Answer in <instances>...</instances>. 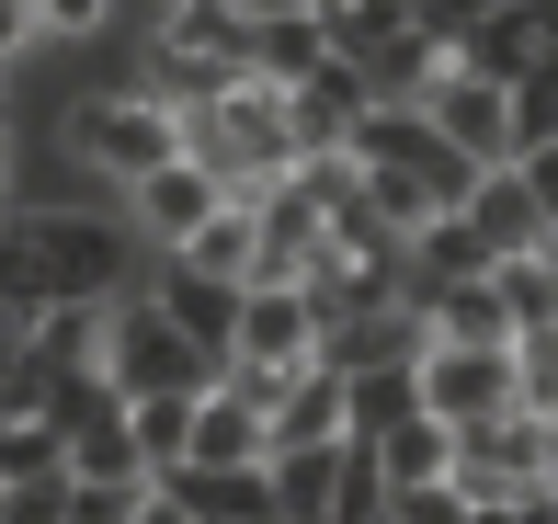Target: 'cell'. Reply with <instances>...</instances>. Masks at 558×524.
<instances>
[{"mask_svg":"<svg viewBox=\"0 0 558 524\" xmlns=\"http://www.w3.org/2000/svg\"><path fill=\"white\" fill-rule=\"evenodd\" d=\"M183 148L217 171L228 194H263L274 171L308 160V148H296V114H286V81H263V69H251V81H228L217 103H194V114H183Z\"/></svg>","mask_w":558,"mask_h":524,"instance_id":"6da1fadb","label":"cell"},{"mask_svg":"<svg viewBox=\"0 0 558 524\" xmlns=\"http://www.w3.org/2000/svg\"><path fill=\"white\" fill-rule=\"evenodd\" d=\"M58 137H69V160H81L104 194H125L160 160H183V103H160L148 81H114V92H81V103L58 114Z\"/></svg>","mask_w":558,"mask_h":524,"instance_id":"7a4b0ae2","label":"cell"},{"mask_svg":"<svg viewBox=\"0 0 558 524\" xmlns=\"http://www.w3.org/2000/svg\"><path fill=\"white\" fill-rule=\"evenodd\" d=\"M104 365H114L125 399H206V388L228 377V354H206V342H194L148 285L114 296V342H104Z\"/></svg>","mask_w":558,"mask_h":524,"instance_id":"3957f363","label":"cell"},{"mask_svg":"<svg viewBox=\"0 0 558 524\" xmlns=\"http://www.w3.org/2000/svg\"><path fill=\"white\" fill-rule=\"evenodd\" d=\"M296 365H319V308H308V285H240V331H228V377H240L251 399H286Z\"/></svg>","mask_w":558,"mask_h":524,"instance_id":"277c9868","label":"cell"},{"mask_svg":"<svg viewBox=\"0 0 558 524\" xmlns=\"http://www.w3.org/2000/svg\"><path fill=\"white\" fill-rule=\"evenodd\" d=\"M456 479H468V502H513V490H547L558 456H547V411H490L456 434Z\"/></svg>","mask_w":558,"mask_h":524,"instance_id":"5b68a950","label":"cell"},{"mask_svg":"<svg viewBox=\"0 0 558 524\" xmlns=\"http://www.w3.org/2000/svg\"><path fill=\"white\" fill-rule=\"evenodd\" d=\"M422 411H445L456 434H468V422H490V411H524L513 342H434V354H422Z\"/></svg>","mask_w":558,"mask_h":524,"instance_id":"8992f818","label":"cell"},{"mask_svg":"<svg viewBox=\"0 0 558 524\" xmlns=\"http://www.w3.org/2000/svg\"><path fill=\"white\" fill-rule=\"evenodd\" d=\"M376 103H388V92H376V69H365V58H319L308 81L286 92L296 148H308V160H353V126H365Z\"/></svg>","mask_w":558,"mask_h":524,"instance_id":"52a82bcc","label":"cell"},{"mask_svg":"<svg viewBox=\"0 0 558 524\" xmlns=\"http://www.w3.org/2000/svg\"><path fill=\"white\" fill-rule=\"evenodd\" d=\"M114 206H125V229H137L148 252H183V240H194V229H206V217L228 206V183H217V171H206V160L183 148V160H160L148 183H125Z\"/></svg>","mask_w":558,"mask_h":524,"instance_id":"ba28073f","label":"cell"},{"mask_svg":"<svg viewBox=\"0 0 558 524\" xmlns=\"http://www.w3.org/2000/svg\"><path fill=\"white\" fill-rule=\"evenodd\" d=\"M422 114H434V126L468 148L478 171H501L513 160V81H478V69H445L434 92H422Z\"/></svg>","mask_w":558,"mask_h":524,"instance_id":"9c48e42d","label":"cell"},{"mask_svg":"<svg viewBox=\"0 0 558 524\" xmlns=\"http://www.w3.org/2000/svg\"><path fill=\"white\" fill-rule=\"evenodd\" d=\"M251 35H263L251 0H160V23H148V46H171V58H217V69H251Z\"/></svg>","mask_w":558,"mask_h":524,"instance_id":"30bf717a","label":"cell"},{"mask_svg":"<svg viewBox=\"0 0 558 524\" xmlns=\"http://www.w3.org/2000/svg\"><path fill=\"white\" fill-rule=\"evenodd\" d=\"M296 444H353V377L342 365H296L286 399H274V456Z\"/></svg>","mask_w":558,"mask_h":524,"instance_id":"8fae6325","label":"cell"},{"mask_svg":"<svg viewBox=\"0 0 558 524\" xmlns=\"http://www.w3.org/2000/svg\"><path fill=\"white\" fill-rule=\"evenodd\" d=\"M251 456H274V411L240 377H217L206 399H194V456L183 467H251Z\"/></svg>","mask_w":558,"mask_h":524,"instance_id":"7c38bea8","label":"cell"},{"mask_svg":"<svg viewBox=\"0 0 558 524\" xmlns=\"http://www.w3.org/2000/svg\"><path fill=\"white\" fill-rule=\"evenodd\" d=\"M468 217H478V240H490L501 263H513V252H547V229H558V217L536 206V183H524L513 160H501V171H478V183H468Z\"/></svg>","mask_w":558,"mask_h":524,"instance_id":"4fadbf2b","label":"cell"},{"mask_svg":"<svg viewBox=\"0 0 558 524\" xmlns=\"http://www.w3.org/2000/svg\"><path fill=\"white\" fill-rule=\"evenodd\" d=\"M148 296H160V308L206 342V354H228V331H240V285H217V273H194V263L160 252V263H148Z\"/></svg>","mask_w":558,"mask_h":524,"instance_id":"5bb4252c","label":"cell"},{"mask_svg":"<svg viewBox=\"0 0 558 524\" xmlns=\"http://www.w3.org/2000/svg\"><path fill=\"white\" fill-rule=\"evenodd\" d=\"M501 252L478 240V217L468 206H445V217H422L411 229V296H434V285H468V273H490Z\"/></svg>","mask_w":558,"mask_h":524,"instance_id":"9a60e30c","label":"cell"},{"mask_svg":"<svg viewBox=\"0 0 558 524\" xmlns=\"http://www.w3.org/2000/svg\"><path fill=\"white\" fill-rule=\"evenodd\" d=\"M536 58H547V35H536V12H524V0H490V12L456 35V69H478V81H524Z\"/></svg>","mask_w":558,"mask_h":524,"instance_id":"2e32d148","label":"cell"},{"mask_svg":"<svg viewBox=\"0 0 558 524\" xmlns=\"http://www.w3.org/2000/svg\"><path fill=\"white\" fill-rule=\"evenodd\" d=\"M171 263L217 273V285H251V273H263V206H251V194H228V206H217V217H206V229H194Z\"/></svg>","mask_w":558,"mask_h":524,"instance_id":"e0dca14e","label":"cell"},{"mask_svg":"<svg viewBox=\"0 0 558 524\" xmlns=\"http://www.w3.org/2000/svg\"><path fill=\"white\" fill-rule=\"evenodd\" d=\"M171 490H183L206 524H274V456H251V467H171Z\"/></svg>","mask_w":558,"mask_h":524,"instance_id":"ac0fdd59","label":"cell"},{"mask_svg":"<svg viewBox=\"0 0 558 524\" xmlns=\"http://www.w3.org/2000/svg\"><path fill=\"white\" fill-rule=\"evenodd\" d=\"M342 444H296V456H274V524H342Z\"/></svg>","mask_w":558,"mask_h":524,"instance_id":"d6986e66","label":"cell"},{"mask_svg":"<svg viewBox=\"0 0 558 524\" xmlns=\"http://www.w3.org/2000/svg\"><path fill=\"white\" fill-rule=\"evenodd\" d=\"M319 58H342L319 12H263V35H251V69H263V81H286V92H296Z\"/></svg>","mask_w":558,"mask_h":524,"instance_id":"ffe728a7","label":"cell"},{"mask_svg":"<svg viewBox=\"0 0 558 524\" xmlns=\"http://www.w3.org/2000/svg\"><path fill=\"white\" fill-rule=\"evenodd\" d=\"M376 467H388V490H411V479H456V422H445V411H411L399 434H376Z\"/></svg>","mask_w":558,"mask_h":524,"instance_id":"44dd1931","label":"cell"},{"mask_svg":"<svg viewBox=\"0 0 558 524\" xmlns=\"http://www.w3.org/2000/svg\"><path fill=\"white\" fill-rule=\"evenodd\" d=\"M434 342H513V308H501V273H468V285H434Z\"/></svg>","mask_w":558,"mask_h":524,"instance_id":"7402d4cb","label":"cell"},{"mask_svg":"<svg viewBox=\"0 0 558 524\" xmlns=\"http://www.w3.org/2000/svg\"><path fill=\"white\" fill-rule=\"evenodd\" d=\"M69 467H81V479H160V467H148V444H137V399L104 411L92 434H69Z\"/></svg>","mask_w":558,"mask_h":524,"instance_id":"603a6c76","label":"cell"},{"mask_svg":"<svg viewBox=\"0 0 558 524\" xmlns=\"http://www.w3.org/2000/svg\"><path fill=\"white\" fill-rule=\"evenodd\" d=\"M23 354H35V342H23ZM104 411H125L114 365H46V422H58V434H92Z\"/></svg>","mask_w":558,"mask_h":524,"instance_id":"cb8c5ba5","label":"cell"},{"mask_svg":"<svg viewBox=\"0 0 558 524\" xmlns=\"http://www.w3.org/2000/svg\"><path fill=\"white\" fill-rule=\"evenodd\" d=\"M319 23H331L342 58H376L388 35H411V23H422V0H319Z\"/></svg>","mask_w":558,"mask_h":524,"instance_id":"d4e9b609","label":"cell"},{"mask_svg":"<svg viewBox=\"0 0 558 524\" xmlns=\"http://www.w3.org/2000/svg\"><path fill=\"white\" fill-rule=\"evenodd\" d=\"M422 411V365H365V377H353V434H399V422Z\"/></svg>","mask_w":558,"mask_h":524,"instance_id":"484cf974","label":"cell"},{"mask_svg":"<svg viewBox=\"0 0 558 524\" xmlns=\"http://www.w3.org/2000/svg\"><path fill=\"white\" fill-rule=\"evenodd\" d=\"M0 479H69V434H58L46 411L0 422Z\"/></svg>","mask_w":558,"mask_h":524,"instance_id":"4316f807","label":"cell"},{"mask_svg":"<svg viewBox=\"0 0 558 524\" xmlns=\"http://www.w3.org/2000/svg\"><path fill=\"white\" fill-rule=\"evenodd\" d=\"M547 137H558V58H536V69L513 81V160H524V148H547Z\"/></svg>","mask_w":558,"mask_h":524,"instance_id":"83f0119b","label":"cell"},{"mask_svg":"<svg viewBox=\"0 0 558 524\" xmlns=\"http://www.w3.org/2000/svg\"><path fill=\"white\" fill-rule=\"evenodd\" d=\"M137 444H148V467H183L194 456V399H137Z\"/></svg>","mask_w":558,"mask_h":524,"instance_id":"f1b7e54d","label":"cell"},{"mask_svg":"<svg viewBox=\"0 0 558 524\" xmlns=\"http://www.w3.org/2000/svg\"><path fill=\"white\" fill-rule=\"evenodd\" d=\"M388 524H478V502H468V479H411V490H388Z\"/></svg>","mask_w":558,"mask_h":524,"instance_id":"f546056e","label":"cell"},{"mask_svg":"<svg viewBox=\"0 0 558 524\" xmlns=\"http://www.w3.org/2000/svg\"><path fill=\"white\" fill-rule=\"evenodd\" d=\"M160 479H69V524H137V502Z\"/></svg>","mask_w":558,"mask_h":524,"instance_id":"4dcf8cb0","label":"cell"},{"mask_svg":"<svg viewBox=\"0 0 558 524\" xmlns=\"http://www.w3.org/2000/svg\"><path fill=\"white\" fill-rule=\"evenodd\" d=\"M69 479H0V524H69Z\"/></svg>","mask_w":558,"mask_h":524,"instance_id":"1f68e13d","label":"cell"},{"mask_svg":"<svg viewBox=\"0 0 558 524\" xmlns=\"http://www.w3.org/2000/svg\"><path fill=\"white\" fill-rule=\"evenodd\" d=\"M513 365H524V411H558V319L547 331H513Z\"/></svg>","mask_w":558,"mask_h":524,"instance_id":"d6a6232c","label":"cell"},{"mask_svg":"<svg viewBox=\"0 0 558 524\" xmlns=\"http://www.w3.org/2000/svg\"><path fill=\"white\" fill-rule=\"evenodd\" d=\"M35 12H46V35H58V46H92V35H114V0H35Z\"/></svg>","mask_w":558,"mask_h":524,"instance_id":"836d02e7","label":"cell"},{"mask_svg":"<svg viewBox=\"0 0 558 524\" xmlns=\"http://www.w3.org/2000/svg\"><path fill=\"white\" fill-rule=\"evenodd\" d=\"M35 46H46V12H35V0H0V69L35 58Z\"/></svg>","mask_w":558,"mask_h":524,"instance_id":"e575fe53","label":"cell"},{"mask_svg":"<svg viewBox=\"0 0 558 524\" xmlns=\"http://www.w3.org/2000/svg\"><path fill=\"white\" fill-rule=\"evenodd\" d=\"M513 171H524V183H536V206L558 217V137H547V148H524V160H513Z\"/></svg>","mask_w":558,"mask_h":524,"instance_id":"d590c367","label":"cell"},{"mask_svg":"<svg viewBox=\"0 0 558 524\" xmlns=\"http://www.w3.org/2000/svg\"><path fill=\"white\" fill-rule=\"evenodd\" d=\"M137 524H206V513H194V502H183V490H171V479H160V490H148V502H137Z\"/></svg>","mask_w":558,"mask_h":524,"instance_id":"8d00e7d4","label":"cell"},{"mask_svg":"<svg viewBox=\"0 0 558 524\" xmlns=\"http://www.w3.org/2000/svg\"><path fill=\"white\" fill-rule=\"evenodd\" d=\"M251 12H319V0H251Z\"/></svg>","mask_w":558,"mask_h":524,"instance_id":"74e56055","label":"cell"},{"mask_svg":"<svg viewBox=\"0 0 558 524\" xmlns=\"http://www.w3.org/2000/svg\"><path fill=\"white\" fill-rule=\"evenodd\" d=\"M547 456H558V411H547Z\"/></svg>","mask_w":558,"mask_h":524,"instance_id":"f35d334b","label":"cell"},{"mask_svg":"<svg viewBox=\"0 0 558 524\" xmlns=\"http://www.w3.org/2000/svg\"><path fill=\"white\" fill-rule=\"evenodd\" d=\"M547 263H558V229H547Z\"/></svg>","mask_w":558,"mask_h":524,"instance_id":"ab89813d","label":"cell"},{"mask_svg":"<svg viewBox=\"0 0 558 524\" xmlns=\"http://www.w3.org/2000/svg\"><path fill=\"white\" fill-rule=\"evenodd\" d=\"M376 524H388V513H376Z\"/></svg>","mask_w":558,"mask_h":524,"instance_id":"60d3db41","label":"cell"}]
</instances>
